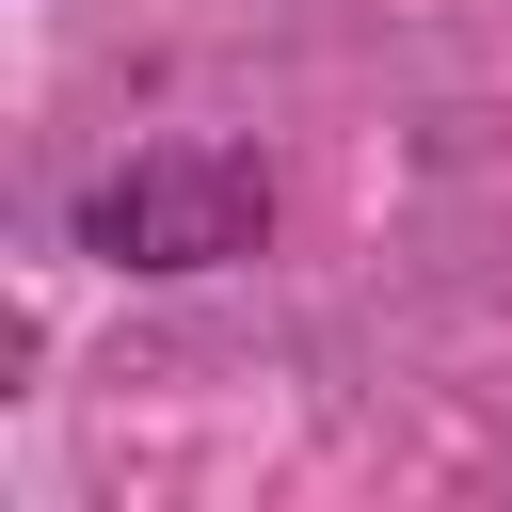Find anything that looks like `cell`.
Wrapping results in <instances>:
<instances>
[{
    "label": "cell",
    "mask_w": 512,
    "mask_h": 512,
    "mask_svg": "<svg viewBox=\"0 0 512 512\" xmlns=\"http://www.w3.org/2000/svg\"><path fill=\"white\" fill-rule=\"evenodd\" d=\"M256 224H272V176L240 144H144L128 176L80 192V240L112 272H224V256H256Z\"/></svg>",
    "instance_id": "1"
}]
</instances>
